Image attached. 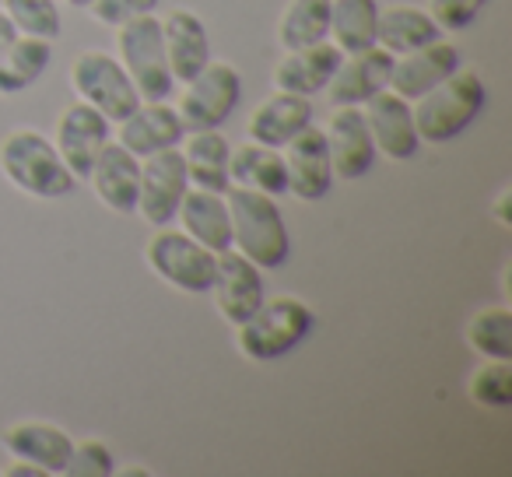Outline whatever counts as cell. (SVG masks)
<instances>
[{
    "label": "cell",
    "mask_w": 512,
    "mask_h": 477,
    "mask_svg": "<svg viewBox=\"0 0 512 477\" xmlns=\"http://www.w3.org/2000/svg\"><path fill=\"white\" fill-rule=\"evenodd\" d=\"M467 344L484 358L495 362H509L512 358V313L502 306L481 309L474 320L467 323Z\"/></svg>",
    "instance_id": "f546056e"
},
{
    "label": "cell",
    "mask_w": 512,
    "mask_h": 477,
    "mask_svg": "<svg viewBox=\"0 0 512 477\" xmlns=\"http://www.w3.org/2000/svg\"><path fill=\"white\" fill-rule=\"evenodd\" d=\"M228 218H232V250L253 260L260 271H278L292 253L285 214L271 193L228 186L225 190Z\"/></svg>",
    "instance_id": "6da1fadb"
},
{
    "label": "cell",
    "mask_w": 512,
    "mask_h": 477,
    "mask_svg": "<svg viewBox=\"0 0 512 477\" xmlns=\"http://www.w3.org/2000/svg\"><path fill=\"white\" fill-rule=\"evenodd\" d=\"M155 8H158V0H92V4H88V15L99 25L116 29V25L130 22V18H137V15H151Z\"/></svg>",
    "instance_id": "e575fe53"
},
{
    "label": "cell",
    "mask_w": 512,
    "mask_h": 477,
    "mask_svg": "<svg viewBox=\"0 0 512 477\" xmlns=\"http://www.w3.org/2000/svg\"><path fill=\"white\" fill-rule=\"evenodd\" d=\"M264 288V271L246 260L239 250H221L218 264H214V281H211V295L218 313L225 316L228 323H242L246 316H253L260 309V302L267 299Z\"/></svg>",
    "instance_id": "8fae6325"
},
{
    "label": "cell",
    "mask_w": 512,
    "mask_h": 477,
    "mask_svg": "<svg viewBox=\"0 0 512 477\" xmlns=\"http://www.w3.org/2000/svg\"><path fill=\"white\" fill-rule=\"evenodd\" d=\"M484 102H488V88H484L481 74L460 67V71H453L446 81H439L411 102L414 130H418L421 141L446 144L460 137L484 113Z\"/></svg>",
    "instance_id": "7a4b0ae2"
},
{
    "label": "cell",
    "mask_w": 512,
    "mask_h": 477,
    "mask_svg": "<svg viewBox=\"0 0 512 477\" xmlns=\"http://www.w3.org/2000/svg\"><path fill=\"white\" fill-rule=\"evenodd\" d=\"M183 95L176 102V113L190 130H218L232 116L242 95V78L225 60H207L190 81H183Z\"/></svg>",
    "instance_id": "ba28073f"
},
{
    "label": "cell",
    "mask_w": 512,
    "mask_h": 477,
    "mask_svg": "<svg viewBox=\"0 0 512 477\" xmlns=\"http://www.w3.org/2000/svg\"><path fill=\"white\" fill-rule=\"evenodd\" d=\"M71 88L81 102L99 109L109 123H120L123 116H130L141 106V95H137L130 74L123 71V64L113 53H102V50H85L74 57Z\"/></svg>",
    "instance_id": "52a82bcc"
},
{
    "label": "cell",
    "mask_w": 512,
    "mask_h": 477,
    "mask_svg": "<svg viewBox=\"0 0 512 477\" xmlns=\"http://www.w3.org/2000/svg\"><path fill=\"white\" fill-rule=\"evenodd\" d=\"M442 39V29L432 22L425 8H414V4H393V8H379L376 22V46H383L393 57H404L411 50Z\"/></svg>",
    "instance_id": "d4e9b609"
},
{
    "label": "cell",
    "mask_w": 512,
    "mask_h": 477,
    "mask_svg": "<svg viewBox=\"0 0 512 477\" xmlns=\"http://www.w3.org/2000/svg\"><path fill=\"white\" fill-rule=\"evenodd\" d=\"M183 137V120H179L176 106H169L165 99L141 102L134 113L120 120V144L127 151H134L137 158L162 148H176V144H183Z\"/></svg>",
    "instance_id": "44dd1931"
},
{
    "label": "cell",
    "mask_w": 512,
    "mask_h": 477,
    "mask_svg": "<svg viewBox=\"0 0 512 477\" xmlns=\"http://www.w3.org/2000/svg\"><path fill=\"white\" fill-rule=\"evenodd\" d=\"M376 0H330V43L341 53H358L376 46Z\"/></svg>",
    "instance_id": "83f0119b"
},
{
    "label": "cell",
    "mask_w": 512,
    "mask_h": 477,
    "mask_svg": "<svg viewBox=\"0 0 512 477\" xmlns=\"http://www.w3.org/2000/svg\"><path fill=\"white\" fill-rule=\"evenodd\" d=\"M4 449H8L15 460H29L43 470L46 477L67 474V463H71L74 439L53 421H15L8 432L0 435Z\"/></svg>",
    "instance_id": "2e32d148"
},
{
    "label": "cell",
    "mask_w": 512,
    "mask_h": 477,
    "mask_svg": "<svg viewBox=\"0 0 512 477\" xmlns=\"http://www.w3.org/2000/svg\"><path fill=\"white\" fill-rule=\"evenodd\" d=\"M285 172H288V193L295 200H313L327 197L330 183H334V165H330V148H327V134L323 127L309 123L306 130L292 137L285 144Z\"/></svg>",
    "instance_id": "7c38bea8"
},
{
    "label": "cell",
    "mask_w": 512,
    "mask_h": 477,
    "mask_svg": "<svg viewBox=\"0 0 512 477\" xmlns=\"http://www.w3.org/2000/svg\"><path fill=\"white\" fill-rule=\"evenodd\" d=\"M144 260H148L151 274L162 278L169 288L186 292V295H204V292H211L218 253L200 246L183 228L162 225L148 239V246H144Z\"/></svg>",
    "instance_id": "8992f818"
},
{
    "label": "cell",
    "mask_w": 512,
    "mask_h": 477,
    "mask_svg": "<svg viewBox=\"0 0 512 477\" xmlns=\"http://www.w3.org/2000/svg\"><path fill=\"white\" fill-rule=\"evenodd\" d=\"M323 134H327L334 176H341V179L369 176L372 165H376V144H372L362 106H334Z\"/></svg>",
    "instance_id": "4fadbf2b"
},
{
    "label": "cell",
    "mask_w": 512,
    "mask_h": 477,
    "mask_svg": "<svg viewBox=\"0 0 512 477\" xmlns=\"http://www.w3.org/2000/svg\"><path fill=\"white\" fill-rule=\"evenodd\" d=\"M463 67V57L453 43L435 39V43L411 50L404 57H393V74H390V92H397L400 99L414 102L418 95H425L428 88H435L439 81H446L453 71Z\"/></svg>",
    "instance_id": "e0dca14e"
},
{
    "label": "cell",
    "mask_w": 512,
    "mask_h": 477,
    "mask_svg": "<svg viewBox=\"0 0 512 477\" xmlns=\"http://www.w3.org/2000/svg\"><path fill=\"white\" fill-rule=\"evenodd\" d=\"M0 172L15 190L39 200H60L78 186V179L71 176V169L57 155L50 137L29 127L11 130L0 141Z\"/></svg>",
    "instance_id": "3957f363"
},
{
    "label": "cell",
    "mask_w": 512,
    "mask_h": 477,
    "mask_svg": "<svg viewBox=\"0 0 512 477\" xmlns=\"http://www.w3.org/2000/svg\"><path fill=\"white\" fill-rule=\"evenodd\" d=\"M109 141V120L92 109L88 102H71L64 106V113L57 116V130H53V148L57 155L64 158V165L71 169V176L78 179H88L92 172L95 158L99 151L106 148Z\"/></svg>",
    "instance_id": "30bf717a"
},
{
    "label": "cell",
    "mask_w": 512,
    "mask_h": 477,
    "mask_svg": "<svg viewBox=\"0 0 512 477\" xmlns=\"http://www.w3.org/2000/svg\"><path fill=\"white\" fill-rule=\"evenodd\" d=\"M0 11L8 15L18 36L57 39L64 32V15L57 0H0Z\"/></svg>",
    "instance_id": "4dcf8cb0"
},
{
    "label": "cell",
    "mask_w": 512,
    "mask_h": 477,
    "mask_svg": "<svg viewBox=\"0 0 512 477\" xmlns=\"http://www.w3.org/2000/svg\"><path fill=\"white\" fill-rule=\"evenodd\" d=\"M313 123V99L309 95L274 92L249 113L246 134L249 141L267 144V148H285L299 130Z\"/></svg>",
    "instance_id": "ffe728a7"
},
{
    "label": "cell",
    "mask_w": 512,
    "mask_h": 477,
    "mask_svg": "<svg viewBox=\"0 0 512 477\" xmlns=\"http://www.w3.org/2000/svg\"><path fill=\"white\" fill-rule=\"evenodd\" d=\"M95 197L116 214H134L137 207V186H141V158L127 151L120 141H106L99 151L92 172H88Z\"/></svg>",
    "instance_id": "ac0fdd59"
},
{
    "label": "cell",
    "mask_w": 512,
    "mask_h": 477,
    "mask_svg": "<svg viewBox=\"0 0 512 477\" xmlns=\"http://www.w3.org/2000/svg\"><path fill=\"white\" fill-rule=\"evenodd\" d=\"M15 36H18V32H15V25H11V22H8V15H4V11H0V50H4V46H8Z\"/></svg>",
    "instance_id": "8d00e7d4"
},
{
    "label": "cell",
    "mask_w": 512,
    "mask_h": 477,
    "mask_svg": "<svg viewBox=\"0 0 512 477\" xmlns=\"http://www.w3.org/2000/svg\"><path fill=\"white\" fill-rule=\"evenodd\" d=\"M183 162H186V176L190 186L200 190H214L225 193L228 186V155H232V144L221 130H190L183 148Z\"/></svg>",
    "instance_id": "484cf974"
},
{
    "label": "cell",
    "mask_w": 512,
    "mask_h": 477,
    "mask_svg": "<svg viewBox=\"0 0 512 477\" xmlns=\"http://www.w3.org/2000/svg\"><path fill=\"white\" fill-rule=\"evenodd\" d=\"M313 323V309L302 299H292V295L264 299L253 316L235 323V344L249 362H278L306 341Z\"/></svg>",
    "instance_id": "277c9868"
},
{
    "label": "cell",
    "mask_w": 512,
    "mask_h": 477,
    "mask_svg": "<svg viewBox=\"0 0 512 477\" xmlns=\"http://www.w3.org/2000/svg\"><path fill=\"white\" fill-rule=\"evenodd\" d=\"M179 228L186 235H193L200 246L221 253L232 246V218H228V204L225 193L214 190H200V186H190L179 200Z\"/></svg>",
    "instance_id": "603a6c76"
},
{
    "label": "cell",
    "mask_w": 512,
    "mask_h": 477,
    "mask_svg": "<svg viewBox=\"0 0 512 477\" xmlns=\"http://www.w3.org/2000/svg\"><path fill=\"white\" fill-rule=\"evenodd\" d=\"M67 474H74V477H113L116 474L113 449H109L106 442H99V439L74 442Z\"/></svg>",
    "instance_id": "d6a6232c"
},
{
    "label": "cell",
    "mask_w": 512,
    "mask_h": 477,
    "mask_svg": "<svg viewBox=\"0 0 512 477\" xmlns=\"http://www.w3.org/2000/svg\"><path fill=\"white\" fill-rule=\"evenodd\" d=\"M53 64V43L36 36H15L0 50V95L32 88Z\"/></svg>",
    "instance_id": "4316f807"
},
{
    "label": "cell",
    "mask_w": 512,
    "mask_h": 477,
    "mask_svg": "<svg viewBox=\"0 0 512 477\" xmlns=\"http://www.w3.org/2000/svg\"><path fill=\"white\" fill-rule=\"evenodd\" d=\"M509 200H512V190L505 186L502 193H498V200H495V218L502 221V225H512V214H509Z\"/></svg>",
    "instance_id": "d590c367"
},
{
    "label": "cell",
    "mask_w": 512,
    "mask_h": 477,
    "mask_svg": "<svg viewBox=\"0 0 512 477\" xmlns=\"http://www.w3.org/2000/svg\"><path fill=\"white\" fill-rule=\"evenodd\" d=\"M228 183L271 193V197L288 193V172H285L281 148H267V144H256V141L232 148V155H228Z\"/></svg>",
    "instance_id": "cb8c5ba5"
},
{
    "label": "cell",
    "mask_w": 512,
    "mask_h": 477,
    "mask_svg": "<svg viewBox=\"0 0 512 477\" xmlns=\"http://www.w3.org/2000/svg\"><path fill=\"white\" fill-rule=\"evenodd\" d=\"M467 393L477 407H488V411H505L512 404V365L495 362V358H484L481 369L470 376Z\"/></svg>",
    "instance_id": "1f68e13d"
},
{
    "label": "cell",
    "mask_w": 512,
    "mask_h": 477,
    "mask_svg": "<svg viewBox=\"0 0 512 477\" xmlns=\"http://www.w3.org/2000/svg\"><path fill=\"white\" fill-rule=\"evenodd\" d=\"M330 39V0H288L278 18L281 50H299Z\"/></svg>",
    "instance_id": "f1b7e54d"
},
{
    "label": "cell",
    "mask_w": 512,
    "mask_h": 477,
    "mask_svg": "<svg viewBox=\"0 0 512 477\" xmlns=\"http://www.w3.org/2000/svg\"><path fill=\"white\" fill-rule=\"evenodd\" d=\"M390 74L393 53H386L383 46H369V50L344 53L341 67L334 71L323 92H327L330 106H365L372 95L390 88Z\"/></svg>",
    "instance_id": "9a60e30c"
},
{
    "label": "cell",
    "mask_w": 512,
    "mask_h": 477,
    "mask_svg": "<svg viewBox=\"0 0 512 477\" xmlns=\"http://www.w3.org/2000/svg\"><path fill=\"white\" fill-rule=\"evenodd\" d=\"M67 4H71V8H88L92 0H67Z\"/></svg>",
    "instance_id": "74e56055"
},
{
    "label": "cell",
    "mask_w": 512,
    "mask_h": 477,
    "mask_svg": "<svg viewBox=\"0 0 512 477\" xmlns=\"http://www.w3.org/2000/svg\"><path fill=\"white\" fill-rule=\"evenodd\" d=\"M162 39H165V60H169L172 81H179V85L190 81L211 60L207 25L190 8H176L162 18Z\"/></svg>",
    "instance_id": "7402d4cb"
},
{
    "label": "cell",
    "mask_w": 512,
    "mask_h": 477,
    "mask_svg": "<svg viewBox=\"0 0 512 477\" xmlns=\"http://www.w3.org/2000/svg\"><path fill=\"white\" fill-rule=\"evenodd\" d=\"M186 190H190V176H186V162L179 144L176 148L151 151V155L141 158V186H137L134 211L151 228L172 225Z\"/></svg>",
    "instance_id": "9c48e42d"
},
{
    "label": "cell",
    "mask_w": 512,
    "mask_h": 477,
    "mask_svg": "<svg viewBox=\"0 0 512 477\" xmlns=\"http://www.w3.org/2000/svg\"><path fill=\"white\" fill-rule=\"evenodd\" d=\"M362 113H365V123H369L376 155H386L390 162H407V158L418 155L421 137H418V130H414L411 102L400 99L390 88H383V92L365 102Z\"/></svg>",
    "instance_id": "5bb4252c"
},
{
    "label": "cell",
    "mask_w": 512,
    "mask_h": 477,
    "mask_svg": "<svg viewBox=\"0 0 512 477\" xmlns=\"http://www.w3.org/2000/svg\"><path fill=\"white\" fill-rule=\"evenodd\" d=\"M484 4H488V0H428L425 11L432 15V22L439 25L442 32H460L474 22Z\"/></svg>",
    "instance_id": "836d02e7"
},
{
    "label": "cell",
    "mask_w": 512,
    "mask_h": 477,
    "mask_svg": "<svg viewBox=\"0 0 512 477\" xmlns=\"http://www.w3.org/2000/svg\"><path fill=\"white\" fill-rule=\"evenodd\" d=\"M116 50H120V64L130 74L141 102L169 99L176 81H172L169 60H165V39H162V18L137 15L130 22L116 25Z\"/></svg>",
    "instance_id": "5b68a950"
},
{
    "label": "cell",
    "mask_w": 512,
    "mask_h": 477,
    "mask_svg": "<svg viewBox=\"0 0 512 477\" xmlns=\"http://www.w3.org/2000/svg\"><path fill=\"white\" fill-rule=\"evenodd\" d=\"M341 60L344 53L330 39L313 46H299V50H285L281 64L274 67V88L292 95H316L330 85Z\"/></svg>",
    "instance_id": "d6986e66"
}]
</instances>
